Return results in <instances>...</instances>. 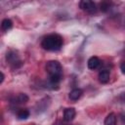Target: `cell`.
Returning <instances> with one entry per match:
<instances>
[{
  "instance_id": "6da1fadb",
  "label": "cell",
  "mask_w": 125,
  "mask_h": 125,
  "mask_svg": "<svg viewBox=\"0 0 125 125\" xmlns=\"http://www.w3.org/2000/svg\"><path fill=\"white\" fill-rule=\"evenodd\" d=\"M46 71L49 74L48 85L52 89H58L62 79V67L59 61H49L46 63Z\"/></svg>"
},
{
  "instance_id": "7a4b0ae2",
  "label": "cell",
  "mask_w": 125,
  "mask_h": 125,
  "mask_svg": "<svg viewBox=\"0 0 125 125\" xmlns=\"http://www.w3.org/2000/svg\"><path fill=\"white\" fill-rule=\"evenodd\" d=\"M63 44L62 37L58 33L46 35L41 41V47L47 51H59Z\"/></svg>"
},
{
  "instance_id": "3957f363",
  "label": "cell",
  "mask_w": 125,
  "mask_h": 125,
  "mask_svg": "<svg viewBox=\"0 0 125 125\" xmlns=\"http://www.w3.org/2000/svg\"><path fill=\"white\" fill-rule=\"evenodd\" d=\"M6 61L9 63V65L13 68V69H18L20 68L23 62L21 61V59L20 58V56L18 55V53L14 50H10L7 52L6 54Z\"/></svg>"
},
{
  "instance_id": "277c9868",
  "label": "cell",
  "mask_w": 125,
  "mask_h": 125,
  "mask_svg": "<svg viewBox=\"0 0 125 125\" xmlns=\"http://www.w3.org/2000/svg\"><path fill=\"white\" fill-rule=\"evenodd\" d=\"M79 7H80V9H82L83 11H85L89 14H96L97 11H98L96 3H94L93 1H88V0L80 1L79 2Z\"/></svg>"
},
{
  "instance_id": "5b68a950",
  "label": "cell",
  "mask_w": 125,
  "mask_h": 125,
  "mask_svg": "<svg viewBox=\"0 0 125 125\" xmlns=\"http://www.w3.org/2000/svg\"><path fill=\"white\" fill-rule=\"evenodd\" d=\"M28 102V96L24 93H20L14 97H12L10 99V103L13 104V105H21V104H26Z\"/></svg>"
},
{
  "instance_id": "8992f818",
  "label": "cell",
  "mask_w": 125,
  "mask_h": 125,
  "mask_svg": "<svg viewBox=\"0 0 125 125\" xmlns=\"http://www.w3.org/2000/svg\"><path fill=\"white\" fill-rule=\"evenodd\" d=\"M76 115V111L74 107H67L63 110V121L64 122H70L74 119Z\"/></svg>"
},
{
  "instance_id": "52a82bcc",
  "label": "cell",
  "mask_w": 125,
  "mask_h": 125,
  "mask_svg": "<svg viewBox=\"0 0 125 125\" xmlns=\"http://www.w3.org/2000/svg\"><path fill=\"white\" fill-rule=\"evenodd\" d=\"M101 63H102L101 60H100L98 57H96V56L91 57V58L88 60V62H87L88 68H89V69H92V70L97 69V68L101 65Z\"/></svg>"
},
{
  "instance_id": "ba28073f",
  "label": "cell",
  "mask_w": 125,
  "mask_h": 125,
  "mask_svg": "<svg viewBox=\"0 0 125 125\" xmlns=\"http://www.w3.org/2000/svg\"><path fill=\"white\" fill-rule=\"evenodd\" d=\"M98 78H99V81L102 83V84H105L109 81V78H110V72L108 69H102L100 72H99V75H98Z\"/></svg>"
},
{
  "instance_id": "9c48e42d",
  "label": "cell",
  "mask_w": 125,
  "mask_h": 125,
  "mask_svg": "<svg viewBox=\"0 0 125 125\" xmlns=\"http://www.w3.org/2000/svg\"><path fill=\"white\" fill-rule=\"evenodd\" d=\"M82 95H83V91H82L81 89H79V88H75V89H72V90L69 92L68 98H69V100L75 102V101L79 100Z\"/></svg>"
},
{
  "instance_id": "30bf717a",
  "label": "cell",
  "mask_w": 125,
  "mask_h": 125,
  "mask_svg": "<svg viewBox=\"0 0 125 125\" xmlns=\"http://www.w3.org/2000/svg\"><path fill=\"white\" fill-rule=\"evenodd\" d=\"M17 109L18 110H17L16 114L19 119H27L29 117L30 112L27 108H17Z\"/></svg>"
},
{
  "instance_id": "8fae6325",
  "label": "cell",
  "mask_w": 125,
  "mask_h": 125,
  "mask_svg": "<svg viewBox=\"0 0 125 125\" xmlns=\"http://www.w3.org/2000/svg\"><path fill=\"white\" fill-rule=\"evenodd\" d=\"M13 27V21L10 19H4L1 22V29L3 32L9 31Z\"/></svg>"
},
{
  "instance_id": "7c38bea8",
  "label": "cell",
  "mask_w": 125,
  "mask_h": 125,
  "mask_svg": "<svg viewBox=\"0 0 125 125\" xmlns=\"http://www.w3.org/2000/svg\"><path fill=\"white\" fill-rule=\"evenodd\" d=\"M104 125H116V115L113 112H110L106 115Z\"/></svg>"
},
{
  "instance_id": "4fadbf2b",
  "label": "cell",
  "mask_w": 125,
  "mask_h": 125,
  "mask_svg": "<svg viewBox=\"0 0 125 125\" xmlns=\"http://www.w3.org/2000/svg\"><path fill=\"white\" fill-rule=\"evenodd\" d=\"M110 6H111V3L109 2H106V1H104V2H101L100 3V10L102 12H107L109 9H110Z\"/></svg>"
},
{
  "instance_id": "5bb4252c",
  "label": "cell",
  "mask_w": 125,
  "mask_h": 125,
  "mask_svg": "<svg viewBox=\"0 0 125 125\" xmlns=\"http://www.w3.org/2000/svg\"><path fill=\"white\" fill-rule=\"evenodd\" d=\"M120 70L123 74H125V61H123L121 63H120Z\"/></svg>"
},
{
  "instance_id": "9a60e30c",
  "label": "cell",
  "mask_w": 125,
  "mask_h": 125,
  "mask_svg": "<svg viewBox=\"0 0 125 125\" xmlns=\"http://www.w3.org/2000/svg\"><path fill=\"white\" fill-rule=\"evenodd\" d=\"M0 74H1V79H0V83H3V81H4V77H5V76H4V73H3L2 71L0 72Z\"/></svg>"
}]
</instances>
